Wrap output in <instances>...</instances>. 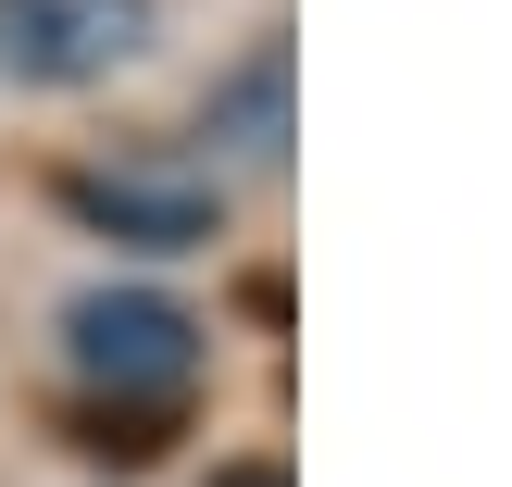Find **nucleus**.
Here are the masks:
<instances>
[{"instance_id": "20e7f679", "label": "nucleus", "mask_w": 512, "mask_h": 487, "mask_svg": "<svg viewBox=\"0 0 512 487\" xmlns=\"http://www.w3.org/2000/svg\"><path fill=\"white\" fill-rule=\"evenodd\" d=\"M213 113H225V125H250V150H275V138H288V50L263 38V50H250V75L213 100Z\"/></svg>"}, {"instance_id": "f257e3e1", "label": "nucleus", "mask_w": 512, "mask_h": 487, "mask_svg": "<svg viewBox=\"0 0 512 487\" xmlns=\"http://www.w3.org/2000/svg\"><path fill=\"white\" fill-rule=\"evenodd\" d=\"M63 338H75V375L113 400L88 450H125V463L163 450L150 425L200 388V313H188V300H163V288H88V300L63 313Z\"/></svg>"}, {"instance_id": "f03ea898", "label": "nucleus", "mask_w": 512, "mask_h": 487, "mask_svg": "<svg viewBox=\"0 0 512 487\" xmlns=\"http://www.w3.org/2000/svg\"><path fill=\"white\" fill-rule=\"evenodd\" d=\"M150 38V0H0V75L25 88H88Z\"/></svg>"}, {"instance_id": "7ed1b4c3", "label": "nucleus", "mask_w": 512, "mask_h": 487, "mask_svg": "<svg viewBox=\"0 0 512 487\" xmlns=\"http://www.w3.org/2000/svg\"><path fill=\"white\" fill-rule=\"evenodd\" d=\"M63 200L88 225H113L125 250H200V238H213V200H200V188H163V175H75Z\"/></svg>"}, {"instance_id": "39448f33", "label": "nucleus", "mask_w": 512, "mask_h": 487, "mask_svg": "<svg viewBox=\"0 0 512 487\" xmlns=\"http://www.w3.org/2000/svg\"><path fill=\"white\" fill-rule=\"evenodd\" d=\"M213 487H288V475H275V463H238V475H213Z\"/></svg>"}]
</instances>
